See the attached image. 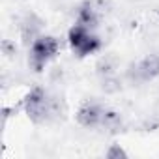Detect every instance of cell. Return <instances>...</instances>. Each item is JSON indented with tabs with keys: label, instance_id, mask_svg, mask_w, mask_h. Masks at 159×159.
<instances>
[{
	"label": "cell",
	"instance_id": "cell-1",
	"mask_svg": "<svg viewBox=\"0 0 159 159\" xmlns=\"http://www.w3.org/2000/svg\"><path fill=\"white\" fill-rule=\"evenodd\" d=\"M67 43L71 47V51L79 56V58H84V56H90L94 52H98L101 49V39L94 34V30L83 26L75 23L69 32H67Z\"/></svg>",
	"mask_w": 159,
	"mask_h": 159
},
{
	"label": "cell",
	"instance_id": "cell-2",
	"mask_svg": "<svg viewBox=\"0 0 159 159\" xmlns=\"http://www.w3.org/2000/svg\"><path fill=\"white\" fill-rule=\"evenodd\" d=\"M60 51V41L54 36H38L32 45H30V54H28V64L34 71H43V67L58 54Z\"/></svg>",
	"mask_w": 159,
	"mask_h": 159
},
{
	"label": "cell",
	"instance_id": "cell-3",
	"mask_svg": "<svg viewBox=\"0 0 159 159\" xmlns=\"http://www.w3.org/2000/svg\"><path fill=\"white\" fill-rule=\"evenodd\" d=\"M23 107H25L26 116L34 124H43L49 118V114H51V99H49V94L41 86H34L25 96Z\"/></svg>",
	"mask_w": 159,
	"mask_h": 159
},
{
	"label": "cell",
	"instance_id": "cell-4",
	"mask_svg": "<svg viewBox=\"0 0 159 159\" xmlns=\"http://www.w3.org/2000/svg\"><path fill=\"white\" fill-rule=\"evenodd\" d=\"M103 112H105V107H101L99 103L96 101H84L81 107L77 109L75 112V120L79 125L83 127H101V120H103Z\"/></svg>",
	"mask_w": 159,
	"mask_h": 159
},
{
	"label": "cell",
	"instance_id": "cell-5",
	"mask_svg": "<svg viewBox=\"0 0 159 159\" xmlns=\"http://www.w3.org/2000/svg\"><path fill=\"white\" fill-rule=\"evenodd\" d=\"M157 77H159V54L146 56L135 66V79L137 81H153Z\"/></svg>",
	"mask_w": 159,
	"mask_h": 159
},
{
	"label": "cell",
	"instance_id": "cell-6",
	"mask_svg": "<svg viewBox=\"0 0 159 159\" xmlns=\"http://www.w3.org/2000/svg\"><path fill=\"white\" fill-rule=\"evenodd\" d=\"M77 23L86 26V28H90V30H94L98 26L99 17H98V11L94 10V6L90 2H86V4H83L81 8H79V11H77Z\"/></svg>",
	"mask_w": 159,
	"mask_h": 159
},
{
	"label": "cell",
	"instance_id": "cell-7",
	"mask_svg": "<svg viewBox=\"0 0 159 159\" xmlns=\"http://www.w3.org/2000/svg\"><path fill=\"white\" fill-rule=\"evenodd\" d=\"M120 125H122V116H120L116 111L105 109V112H103V120H101V127L111 129V131H116V129H120Z\"/></svg>",
	"mask_w": 159,
	"mask_h": 159
},
{
	"label": "cell",
	"instance_id": "cell-8",
	"mask_svg": "<svg viewBox=\"0 0 159 159\" xmlns=\"http://www.w3.org/2000/svg\"><path fill=\"white\" fill-rule=\"evenodd\" d=\"M107 159H127V152L120 144H111V148L105 152Z\"/></svg>",
	"mask_w": 159,
	"mask_h": 159
},
{
	"label": "cell",
	"instance_id": "cell-9",
	"mask_svg": "<svg viewBox=\"0 0 159 159\" xmlns=\"http://www.w3.org/2000/svg\"><path fill=\"white\" fill-rule=\"evenodd\" d=\"M2 49H4V52H6L8 56H11V54L15 52V47H11V43H10L8 39H4V41H2Z\"/></svg>",
	"mask_w": 159,
	"mask_h": 159
}]
</instances>
